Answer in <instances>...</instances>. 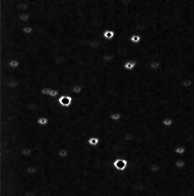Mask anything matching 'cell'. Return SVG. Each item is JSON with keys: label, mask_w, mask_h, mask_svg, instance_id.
<instances>
[{"label": "cell", "mask_w": 194, "mask_h": 196, "mask_svg": "<svg viewBox=\"0 0 194 196\" xmlns=\"http://www.w3.org/2000/svg\"><path fill=\"white\" fill-rule=\"evenodd\" d=\"M69 90H70V92H72V93L80 94V93L83 92V87H82V85H73L72 87H70Z\"/></svg>", "instance_id": "cell-16"}, {"label": "cell", "mask_w": 194, "mask_h": 196, "mask_svg": "<svg viewBox=\"0 0 194 196\" xmlns=\"http://www.w3.org/2000/svg\"><path fill=\"white\" fill-rule=\"evenodd\" d=\"M115 36H116V32L114 30H112V29H108V30H105L104 31V34H103V37L105 40L107 41H112L115 39Z\"/></svg>", "instance_id": "cell-4"}, {"label": "cell", "mask_w": 194, "mask_h": 196, "mask_svg": "<svg viewBox=\"0 0 194 196\" xmlns=\"http://www.w3.org/2000/svg\"><path fill=\"white\" fill-rule=\"evenodd\" d=\"M160 170H161V167L158 163H153V164H151L150 167V171L154 174H158L160 172Z\"/></svg>", "instance_id": "cell-15"}, {"label": "cell", "mask_w": 194, "mask_h": 196, "mask_svg": "<svg viewBox=\"0 0 194 196\" xmlns=\"http://www.w3.org/2000/svg\"><path fill=\"white\" fill-rule=\"evenodd\" d=\"M57 103L64 108H68L73 104V97L70 94H61L57 98Z\"/></svg>", "instance_id": "cell-1"}, {"label": "cell", "mask_w": 194, "mask_h": 196, "mask_svg": "<svg viewBox=\"0 0 194 196\" xmlns=\"http://www.w3.org/2000/svg\"><path fill=\"white\" fill-rule=\"evenodd\" d=\"M186 152H187V149H186V147L184 146H176L175 149H174V153L177 154V155H178V156H183V155H185V154L186 153Z\"/></svg>", "instance_id": "cell-8"}, {"label": "cell", "mask_w": 194, "mask_h": 196, "mask_svg": "<svg viewBox=\"0 0 194 196\" xmlns=\"http://www.w3.org/2000/svg\"><path fill=\"white\" fill-rule=\"evenodd\" d=\"M37 124L39 125H41V126H46L48 124H49V119L45 116H42L40 118H39L37 119Z\"/></svg>", "instance_id": "cell-13"}, {"label": "cell", "mask_w": 194, "mask_h": 196, "mask_svg": "<svg viewBox=\"0 0 194 196\" xmlns=\"http://www.w3.org/2000/svg\"><path fill=\"white\" fill-rule=\"evenodd\" d=\"M161 123H162V125L166 127H171L174 124V121L173 119L171 118V117H166V118H164L162 119V121H161Z\"/></svg>", "instance_id": "cell-12"}, {"label": "cell", "mask_w": 194, "mask_h": 196, "mask_svg": "<svg viewBox=\"0 0 194 196\" xmlns=\"http://www.w3.org/2000/svg\"><path fill=\"white\" fill-rule=\"evenodd\" d=\"M187 165V162L183 159H178L175 162H174V167L177 169H184Z\"/></svg>", "instance_id": "cell-5"}, {"label": "cell", "mask_w": 194, "mask_h": 196, "mask_svg": "<svg viewBox=\"0 0 194 196\" xmlns=\"http://www.w3.org/2000/svg\"><path fill=\"white\" fill-rule=\"evenodd\" d=\"M24 170H25L26 174H29V175H34L38 173V168L34 166H29Z\"/></svg>", "instance_id": "cell-18"}, {"label": "cell", "mask_w": 194, "mask_h": 196, "mask_svg": "<svg viewBox=\"0 0 194 196\" xmlns=\"http://www.w3.org/2000/svg\"><path fill=\"white\" fill-rule=\"evenodd\" d=\"M88 144L93 147H96V146H98L99 144H100V139L99 137H97V136H91L90 137V139L88 140Z\"/></svg>", "instance_id": "cell-6"}, {"label": "cell", "mask_w": 194, "mask_h": 196, "mask_svg": "<svg viewBox=\"0 0 194 196\" xmlns=\"http://www.w3.org/2000/svg\"><path fill=\"white\" fill-rule=\"evenodd\" d=\"M22 32L25 35H32L34 32V29L33 27L30 25H24L22 28Z\"/></svg>", "instance_id": "cell-11"}, {"label": "cell", "mask_w": 194, "mask_h": 196, "mask_svg": "<svg viewBox=\"0 0 194 196\" xmlns=\"http://www.w3.org/2000/svg\"><path fill=\"white\" fill-rule=\"evenodd\" d=\"M149 66H150V68H151L152 71H157V70H159L160 67H161V63H160L158 60L154 59V60H152V61L150 62Z\"/></svg>", "instance_id": "cell-9"}, {"label": "cell", "mask_w": 194, "mask_h": 196, "mask_svg": "<svg viewBox=\"0 0 194 196\" xmlns=\"http://www.w3.org/2000/svg\"><path fill=\"white\" fill-rule=\"evenodd\" d=\"M32 153H33V151H32L30 147H24L20 151L21 155H23L24 157H30L32 154Z\"/></svg>", "instance_id": "cell-17"}, {"label": "cell", "mask_w": 194, "mask_h": 196, "mask_svg": "<svg viewBox=\"0 0 194 196\" xmlns=\"http://www.w3.org/2000/svg\"><path fill=\"white\" fill-rule=\"evenodd\" d=\"M124 140L126 142H132L134 140V135L132 134H131V133H126L124 135Z\"/></svg>", "instance_id": "cell-23"}, {"label": "cell", "mask_w": 194, "mask_h": 196, "mask_svg": "<svg viewBox=\"0 0 194 196\" xmlns=\"http://www.w3.org/2000/svg\"><path fill=\"white\" fill-rule=\"evenodd\" d=\"M129 166V161L124 158H118L112 162V167L118 172H124Z\"/></svg>", "instance_id": "cell-2"}, {"label": "cell", "mask_w": 194, "mask_h": 196, "mask_svg": "<svg viewBox=\"0 0 194 196\" xmlns=\"http://www.w3.org/2000/svg\"><path fill=\"white\" fill-rule=\"evenodd\" d=\"M137 66H138V61L136 59H129L125 61V63L124 64V68L129 72L135 70Z\"/></svg>", "instance_id": "cell-3"}, {"label": "cell", "mask_w": 194, "mask_h": 196, "mask_svg": "<svg viewBox=\"0 0 194 196\" xmlns=\"http://www.w3.org/2000/svg\"><path fill=\"white\" fill-rule=\"evenodd\" d=\"M122 117H123V115H122L121 113H112L111 114V116H110L111 119H112V121H114V122H118V121H120L121 119H122Z\"/></svg>", "instance_id": "cell-19"}, {"label": "cell", "mask_w": 194, "mask_h": 196, "mask_svg": "<svg viewBox=\"0 0 194 196\" xmlns=\"http://www.w3.org/2000/svg\"><path fill=\"white\" fill-rule=\"evenodd\" d=\"M193 85V80L191 79H185L181 82V85L185 88H190Z\"/></svg>", "instance_id": "cell-21"}, {"label": "cell", "mask_w": 194, "mask_h": 196, "mask_svg": "<svg viewBox=\"0 0 194 196\" xmlns=\"http://www.w3.org/2000/svg\"><path fill=\"white\" fill-rule=\"evenodd\" d=\"M30 18V16L29 14L24 13V12H20V14H19V19L24 24V25H25L29 22Z\"/></svg>", "instance_id": "cell-14"}, {"label": "cell", "mask_w": 194, "mask_h": 196, "mask_svg": "<svg viewBox=\"0 0 194 196\" xmlns=\"http://www.w3.org/2000/svg\"><path fill=\"white\" fill-rule=\"evenodd\" d=\"M103 60H104L105 62H106V63H111V62L113 60V55L111 54V53L106 52V53H105L104 56H103Z\"/></svg>", "instance_id": "cell-22"}, {"label": "cell", "mask_w": 194, "mask_h": 196, "mask_svg": "<svg viewBox=\"0 0 194 196\" xmlns=\"http://www.w3.org/2000/svg\"><path fill=\"white\" fill-rule=\"evenodd\" d=\"M57 155L59 158H62V159H66L68 156H69V151L67 149H64V148H62L60 150L57 151Z\"/></svg>", "instance_id": "cell-20"}, {"label": "cell", "mask_w": 194, "mask_h": 196, "mask_svg": "<svg viewBox=\"0 0 194 196\" xmlns=\"http://www.w3.org/2000/svg\"><path fill=\"white\" fill-rule=\"evenodd\" d=\"M8 65L11 69L16 70L20 67V62L18 59H11L8 62Z\"/></svg>", "instance_id": "cell-10"}, {"label": "cell", "mask_w": 194, "mask_h": 196, "mask_svg": "<svg viewBox=\"0 0 194 196\" xmlns=\"http://www.w3.org/2000/svg\"><path fill=\"white\" fill-rule=\"evenodd\" d=\"M142 36L138 34V33H133L131 37H130V41L133 44V45H138L139 43L142 42Z\"/></svg>", "instance_id": "cell-7"}, {"label": "cell", "mask_w": 194, "mask_h": 196, "mask_svg": "<svg viewBox=\"0 0 194 196\" xmlns=\"http://www.w3.org/2000/svg\"><path fill=\"white\" fill-rule=\"evenodd\" d=\"M51 89L50 87H43L41 89V94L44 95V96H49V93L51 92Z\"/></svg>", "instance_id": "cell-24"}]
</instances>
